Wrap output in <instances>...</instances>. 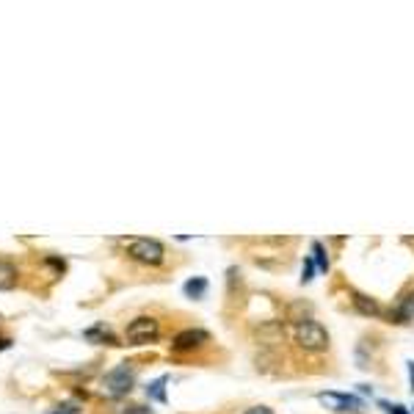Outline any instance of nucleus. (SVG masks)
<instances>
[{
    "mask_svg": "<svg viewBox=\"0 0 414 414\" xmlns=\"http://www.w3.org/2000/svg\"><path fill=\"white\" fill-rule=\"evenodd\" d=\"M296 342L310 354H320L329 348V331L317 320L307 317V320L296 323Z\"/></svg>",
    "mask_w": 414,
    "mask_h": 414,
    "instance_id": "nucleus-1",
    "label": "nucleus"
},
{
    "mask_svg": "<svg viewBox=\"0 0 414 414\" xmlns=\"http://www.w3.org/2000/svg\"><path fill=\"white\" fill-rule=\"evenodd\" d=\"M17 285V268L6 260H0V290H11Z\"/></svg>",
    "mask_w": 414,
    "mask_h": 414,
    "instance_id": "nucleus-10",
    "label": "nucleus"
},
{
    "mask_svg": "<svg viewBox=\"0 0 414 414\" xmlns=\"http://www.w3.org/2000/svg\"><path fill=\"white\" fill-rule=\"evenodd\" d=\"M207 340H210V334L202 331V329H185V331H180V334L174 337L172 348H174L177 354H185V351H194V348L205 345Z\"/></svg>",
    "mask_w": 414,
    "mask_h": 414,
    "instance_id": "nucleus-6",
    "label": "nucleus"
},
{
    "mask_svg": "<svg viewBox=\"0 0 414 414\" xmlns=\"http://www.w3.org/2000/svg\"><path fill=\"white\" fill-rule=\"evenodd\" d=\"M127 254H130L135 263L160 265L163 257H166V249H163V243L155 240V238H130V240H127Z\"/></svg>",
    "mask_w": 414,
    "mask_h": 414,
    "instance_id": "nucleus-2",
    "label": "nucleus"
},
{
    "mask_svg": "<svg viewBox=\"0 0 414 414\" xmlns=\"http://www.w3.org/2000/svg\"><path fill=\"white\" fill-rule=\"evenodd\" d=\"M354 307L362 312V315H373V317H379L381 315V307H379V301L376 299H370V296H362V293H354Z\"/></svg>",
    "mask_w": 414,
    "mask_h": 414,
    "instance_id": "nucleus-8",
    "label": "nucleus"
},
{
    "mask_svg": "<svg viewBox=\"0 0 414 414\" xmlns=\"http://www.w3.org/2000/svg\"><path fill=\"white\" fill-rule=\"evenodd\" d=\"M317 401L331 409V412H340V414H362V401L354 398V395H342V392H320Z\"/></svg>",
    "mask_w": 414,
    "mask_h": 414,
    "instance_id": "nucleus-5",
    "label": "nucleus"
},
{
    "mask_svg": "<svg viewBox=\"0 0 414 414\" xmlns=\"http://www.w3.org/2000/svg\"><path fill=\"white\" fill-rule=\"evenodd\" d=\"M50 414H81V409H78V404H61V406H56Z\"/></svg>",
    "mask_w": 414,
    "mask_h": 414,
    "instance_id": "nucleus-15",
    "label": "nucleus"
},
{
    "mask_svg": "<svg viewBox=\"0 0 414 414\" xmlns=\"http://www.w3.org/2000/svg\"><path fill=\"white\" fill-rule=\"evenodd\" d=\"M135 384V370L124 362L119 367H113L110 373H105L103 379V395L105 398H124Z\"/></svg>",
    "mask_w": 414,
    "mask_h": 414,
    "instance_id": "nucleus-3",
    "label": "nucleus"
},
{
    "mask_svg": "<svg viewBox=\"0 0 414 414\" xmlns=\"http://www.w3.org/2000/svg\"><path fill=\"white\" fill-rule=\"evenodd\" d=\"M158 331H160L158 320L141 315V317H135V320L127 323V329H124V340H127L130 345H144V342H152V340L158 337Z\"/></svg>",
    "mask_w": 414,
    "mask_h": 414,
    "instance_id": "nucleus-4",
    "label": "nucleus"
},
{
    "mask_svg": "<svg viewBox=\"0 0 414 414\" xmlns=\"http://www.w3.org/2000/svg\"><path fill=\"white\" fill-rule=\"evenodd\" d=\"M246 414H274L268 406H251V409H246Z\"/></svg>",
    "mask_w": 414,
    "mask_h": 414,
    "instance_id": "nucleus-18",
    "label": "nucleus"
},
{
    "mask_svg": "<svg viewBox=\"0 0 414 414\" xmlns=\"http://www.w3.org/2000/svg\"><path fill=\"white\" fill-rule=\"evenodd\" d=\"M113 414H155L149 406H138V404H127V406H119Z\"/></svg>",
    "mask_w": 414,
    "mask_h": 414,
    "instance_id": "nucleus-14",
    "label": "nucleus"
},
{
    "mask_svg": "<svg viewBox=\"0 0 414 414\" xmlns=\"http://www.w3.org/2000/svg\"><path fill=\"white\" fill-rule=\"evenodd\" d=\"M166 376H160L158 381H152L149 387H147V398L149 401H158V404H166Z\"/></svg>",
    "mask_w": 414,
    "mask_h": 414,
    "instance_id": "nucleus-11",
    "label": "nucleus"
},
{
    "mask_svg": "<svg viewBox=\"0 0 414 414\" xmlns=\"http://www.w3.org/2000/svg\"><path fill=\"white\" fill-rule=\"evenodd\" d=\"M282 337H285V331H282L279 323H265V326H260V340H263V342L274 345V342H282Z\"/></svg>",
    "mask_w": 414,
    "mask_h": 414,
    "instance_id": "nucleus-9",
    "label": "nucleus"
},
{
    "mask_svg": "<svg viewBox=\"0 0 414 414\" xmlns=\"http://www.w3.org/2000/svg\"><path fill=\"white\" fill-rule=\"evenodd\" d=\"M312 260L317 263L320 271H329V251H326V246H323L320 240L312 243Z\"/></svg>",
    "mask_w": 414,
    "mask_h": 414,
    "instance_id": "nucleus-13",
    "label": "nucleus"
},
{
    "mask_svg": "<svg viewBox=\"0 0 414 414\" xmlns=\"http://www.w3.org/2000/svg\"><path fill=\"white\" fill-rule=\"evenodd\" d=\"M392 317H395V323H412L414 320V290H409V293L401 296V301H398L395 310H392Z\"/></svg>",
    "mask_w": 414,
    "mask_h": 414,
    "instance_id": "nucleus-7",
    "label": "nucleus"
},
{
    "mask_svg": "<svg viewBox=\"0 0 414 414\" xmlns=\"http://www.w3.org/2000/svg\"><path fill=\"white\" fill-rule=\"evenodd\" d=\"M185 296H191V299H202L207 290V279H202V276H197V279H188L185 282Z\"/></svg>",
    "mask_w": 414,
    "mask_h": 414,
    "instance_id": "nucleus-12",
    "label": "nucleus"
},
{
    "mask_svg": "<svg viewBox=\"0 0 414 414\" xmlns=\"http://www.w3.org/2000/svg\"><path fill=\"white\" fill-rule=\"evenodd\" d=\"M312 271H315V260L307 257V260H304V276H301V282H304V285L312 279Z\"/></svg>",
    "mask_w": 414,
    "mask_h": 414,
    "instance_id": "nucleus-16",
    "label": "nucleus"
},
{
    "mask_svg": "<svg viewBox=\"0 0 414 414\" xmlns=\"http://www.w3.org/2000/svg\"><path fill=\"white\" fill-rule=\"evenodd\" d=\"M381 409L387 414H409L406 412V406H401V404H381Z\"/></svg>",
    "mask_w": 414,
    "mask_h": 414,
    "instance_id": "nucleus-17",
    "label": "nucleus"
},
{
    "mask_svg": "<svg viewBox=\"0 0 414 414\" xmlns=\"http://www.w3.org/2000/svg\"><path fill=\"white\" fill-rule=\"evenodd\" d=\"M409 379H412V390H414V362H409Z\"/></svg>",
    "mask_w": 414,
    "mask_h": 414,
    "instance_id": "nucleus-19",
    "label": "nucleus"
}]
</instances>
